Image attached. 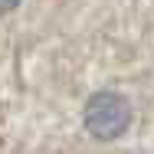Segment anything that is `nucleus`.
<instances>
[{
    "label": "nucleus",
    "mask_w": 154,
    "mask_h": 154,
    "mask_svg": "<svg viewBox=\"0 0 154 154\" xmlns=\"http://www.w3.org/2000/svg\"><path fill=\"white\" fill-rule=\"evenodd\" d=\"M131 122V112H128V102L115 92H98L85 105V128L92 131L95 138L102 141H112L118 138Z\"/></svg>",
    "instance_id": "nucleus-1"
},
{
    "label": "nucleus",
    "mask_w": 154,
    "mask_h": 154,
    "mask_svg": "<svg viewBox=\"0 0 154 154\" xmlns=\"http://www.w3.org/2000/svg\"><path fill=\"white\" fill-rule=\"evenodd\" d=\"M20 0H0V13H7V10H13Z\"/></svg>",
    "instance_id": "nucleus-2"
}]
</instances>
